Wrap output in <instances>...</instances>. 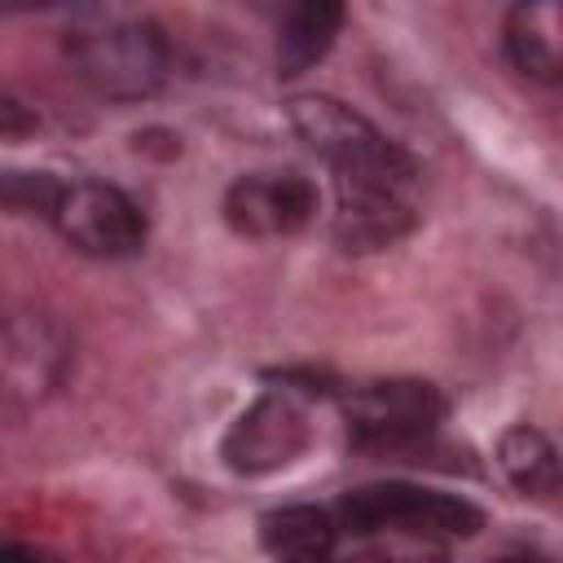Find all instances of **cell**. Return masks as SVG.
I'll list each match as a JSON object with an SVG mask.
<instances>
[{"label":"cell","mask_w":563,"mask_h":563,"mask_svg":"<svg viewBox=\"0 0 563 563\" xmlns=\"http://www.w3.org/2000/svg\"><path fill=\"white\" fill-rule=\"evenodd\" d=\"M339 523L321 506H277L260 519V545L273 563H330Z\"/></svg>","instance_id":"11"},{"label":"cell","mask_w":563,"mask_h":563,"mask_svg":"<svg viewBox=\"0 0 563 563\" xmlns=\"http://www.w3.org/2000/svg\"><path fill=\"white\" fill-rule=\"evenodd\" d=\"M409 185L400 180H334V242L343 251H383L413 229Z\"/></svg>","instance_id":"8"},{"label":"cell","mask_w":563,"mask_h":563,"mask_svg":"<svg viewBox=\"0 0 563 563\" xmlns=\"http://www.w3.org/2000/svg\"><path fill=\"white\" fill-rule=\"evenodd\" d=\"M66 57L75 75L110 101H141L167 79V40L150 18L88 13L66 31Z\"/></svg>","instance_id":"1"},{"label":"cell","mask_w":563,"mask_h":563,"mask_svg":"<svg viewBox=\"0 0 563 563\" xmlns=\"http://www.w3.org/2000/svg\"><path fill=\"white\" fill-rule=\"evenodd\" d=\"M66 343L44 317H9L4 325V391L9 400H35L62 378Z\"/></svg>","instance_id":"9"},{"label":"cell","mask_w":563,"mask_h":563,"mask_svg":"<svg viewBox=\"0 0 563 563\" xmlns=\"http://www.w3.org/2000/svg\"><path fill=\"white\" fill-rule=\"evenodd\" d=\"M53 224L75 251L101 255V260L136 255L145 242L141 207L119 185H106V180H70L57 202Z\"/></svg>","instance_id":"5"},{"label":"cell","mask_w":563,"mask_h":563,"mask_svg":"<svg viewBox=\"0 0 563 563\" xmlns=\"http://www.w3.org/2000/svg\"><path fill=\"white\" fill-rule=\"evenodd\" d=\"M343 418L352 440L365 449H391L427 435L444 418V396L422 378L361 383L343 396Z\"/></svg>","instance_id":"4"},{"label":"cell","mask_w":563,"mask_h":563,"mask_svg":"<svg viewBox=\"0 0 563 563\" xmlns=\"http://www.w3.org/2000/svg\"><path fill=\"white\" fill-rule=\"evenodd\" d=\"M347 563H369V559H347Z\"/></svg>","instance_id":"17"},{"label":"cell","mask_w":563,"mask_h":563,"mask_svg":"<svg viewBox=\"0 0 563 563\" xmlns=\"http://www.w3.org/2000/svg\"><path fill=\"white\" fill-rule=\"evenodd\" d=\"M0 563H44V559H40L31 545H18V541H13V545L0 550Z\"/></svg>","instance_id":"15"},{"label":"cell","mask_w":563,"mask_h":563,"mask_svg":"<svg viewBox=\"0 0 563 563\" xmlns=\"http://www.w3.org/2000/svg\"><path fill=\"white\" fill-rule=\"evenodd\" d=\"M510 62L541 84H563V0H528L506 13Z\"/></svg>","instance_id":"10"},{"label":"cell","mask_w":563,"mask_h":563,"mask_svg":"<svg viewBox=\"0 0 563 563\" xmlns=\"http://www.w3.org/2000/svg\"><path fill=\"white\" fill-rule=\"evenodd\" d=\"M286 119L295 136L334 172V180H400V185L418 180V163L396 141H387L365 114H356L334 97L321 92L290 97Z\"/></svg>","instance_id":"2"},{"label":"cell","mask_w":563,"mask_h":563,"mask_svg":"<svg viewBox=\"0 0 563 563\" xmlns=\"http://www.w3.org/2000/svg\"><path fill=\"white\" fill-rule=\"evenodd\" d=\"M308 440H312V427L303 405L290 391H264L255 405L238 413V422L220 444V457L238 475H268L290 466L308 449Z\"/></svg>","instance_id":"6"},{"label":"cell","mask_w":563,"mask_h":563,"mask_svg":"<svg viewBox=\"0 0 563 563\" xmlns=\"http://www.w3.org/2000/svg\"><path fill=\"white\" fill-rule=\"evenodd\" d=\"M339 528L347 532H422V537H475L484 528V510L457 493H435L418 484H365L343 493Z\"/></svg>","instance_id":"3"},{"label":"cell","mask_w":563,"mask_h":563,"mask_svg":"<svg viewBox=\"0 0 563 563\" xmlns=\"http://www.w3.org/2000/svg\"><path fill=\"white\" fill-rule=\"evenodd\" d=\"M317 216V185L299 172H251L224 194V220L242 238H286Z\"/></svg>","instance_id":"7"},{"label":"cell","mask_w":563,"mask_h":563,"mask_svg":"<svg viewBox=\"0 0 563 563\" xmlns=\"http://www.w3.org/2000/svg\"><path fill=\"white\" fill-rule=\"evenodd\" d=\"M62 194H66V180H57L48 172H4V180H0V198H4V207L13 216L53 220Z\"/></svg>","instance_id":"14"},{"label":"cell","mask_w":563,"mask_h":563,"mask_svg":"<svg viewBox=\"0 0 563 563\" xmlns=\"http://www.w3.org/2000/svg\"><path fill=\"white\" fill-rule=\"evenodd\" d=\"M501 563H545V559H532V554H523V559H501Z\"/></svg>","instance_id":"16"},{"label":"cell","mask_w":563,"mask_h":563,"mask_svg":"<svg viewBox=\"0 0 563 563\" xmlns=\"http://www.w3.org/2000/svg\"><path fill=\"white\" fill-rule=\"evenodd\" d=\"M339 26H343V4H334V0L295 4L277 26V75L295 79V75L312 70L334 48Z\"/></svg>","instance_id":"12"},{"label":"cell","mask_w":563,"mask_h":563,"mask_svg":"<svg viewBox=\"0 0 563 563\" xmlns=\"http://www.w3.org/2000/svg\"><path fill=\"white\" fill-rule=\"evenodd\" d=\"M497 462L510 475V484L523 497L537 501H563V453L550 444L545 431L537 427H510L497 444Z\"/></svg>","instance_id":"13"}]
</instances>
